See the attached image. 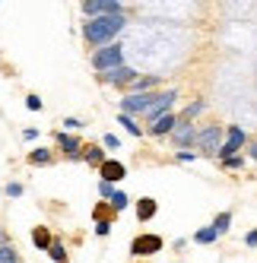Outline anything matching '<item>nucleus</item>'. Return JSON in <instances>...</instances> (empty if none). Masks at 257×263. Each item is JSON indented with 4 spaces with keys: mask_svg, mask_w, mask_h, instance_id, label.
Here are the masks:
<instances>
[{
    "mask_svg": "<svg viewBox=\"0 0 257 263\" xmlns=\"http://www.w3.org/2000/svg\"><path fill=\"white\" fill-rule=\"evenodd\" d=\"M0 241H4V232H0Z\"/></svg>",
    "mask_w": 257,
    "mask_h": 263,
    "instance_id": "35",
    "label": "nucleus"
},
{
    "mask_svg": "<svg viewBox=\"0 0 257 263\" xmlns=\"http://www.w3.org/2000/svg\"><path fill=\"white\" fill-rule=\"evenodd\" d=\"M127 175V168L118 162V159H108L105 165H102V181H108V184H115V181H121Z\"/></svg>",
    "mask_w": 257,
    "mask_h": 263,
    "instance_id": "11",
    "label": "nucleus"
},
{
    "mask_svg": "<svg viewBox=\"0 0 257 263\" xmlns=\"http://www.w3.org/2000/svg\"><path fill=\"white\" fill-rule=\"evenodd\" d=\"M229 225H232V213H219V216L213 219V229H216V235H226V232H229Z\"/></svg>",
    "mask_w": 257,
    "mask_h": 263,
    "instance_id": "18",
    "label": "nucleus"
},
{
    "mask_svg": "<svg viewBox=\"0 0 257 263\" xmlns=\"http://www.w3.org/2000/svg\"><path fill=\"white\" fill-rule=\"evenodd\" d=\"M200 111H204V102H200V99H197V102H191V105L185 108V115H181V121H191V118H197V115H200Z\"/></svg>",
    "mask_w": 257,
    "mask_h": 263,
    "instance_id": "22",
    "label": "nucleus"
},
{
    "mask_svg": "<svg viewBox=\"0 0 257 263\" xmlns=\"http://www.w3.org/2000/svg\"><path fill=\"white\" fill-rule=\"evenodd\" d=\"M178 121H181L178 115H165L162 121H156V124H153V137H165V134H172V130L178 127Z\"/></svg>",
    "mask_w": 257,
    "mask_h": 263,
    "instance_id": "13",
    "label": "nucleus"
},
{
    "mask_svg": "<svg viewBox=\"0 0 257 263\" xmlns=\"http://www.w3.org/2000/svg\"><path fill=\"white\" fill-rule=\"evenodd\" d=\"M0 263H16V254H13V248H7V244H0Z\"/></svg>",
    "mask_w": 257,
    "mask_h": 263,
    "instance_id": "25",
    "label": "nucleus"
},
{
    "mask_svg": "<svg viewBox=\"0 0 257 263\" xmlns=\"http://www.w3.org/2000/svg\"><path fill=\"white\" fill-rule=\"evenodd\" d=\"M245 130L242 127H229V137H226V143H223V149H219V159H232V156H238V149L245 146Z\"/></svg>",
    "mask_w": 257,
    "mask_h": 263,
    "instance_id": "7",
    "label": "nucleus"
},
{
    "mask_svg": "<svg viewBox=\"0 0 257 263\" xmlns=\"http://www.w3.org/2000/svg\"><path fill=\"white\" fill-rule=\"evenodd\" d=\"M121 61H124V51H121V45H108V48H99V51H96L93 67H96V73H108V70H118V67H124Z\"/></svg>",
    "mask_w": 257,
    "mask_h": 263,
    "instance_id": "2",
    "label": "nucleus"
},
{
    "mask_svg": "<svg viewBox=\"0 0 257 263\" xmlns=\"http://www.w3.org/2000/svg\"><path fill=\"white\" fill-rule=\"evenodd\" d=\"M118 124H124V127H127V130H131V134H134V137H140V127H137V124H134L131 118H127V115H118Z\"/></svg>",
    "mask_w": 257,
    "mask_h": 263,
    "instance_id": "26",
    "label": "nucleus"
},
{
    "mask_svg": "<svg viewBox=\"0 0 257 263\" xmlns=\"http://www.w3.org/2000/svg\"><path fill=\"white\" fill-rule=\"evenodd\" d=\"M83 162H89V165H105L108 159H105V153H102V146H93V149H86V153H83Z\"/></svg>",
    "mask_w": 257,
    "mask_h": 263,
    "instance_id": "17",
    "label": "nucleus"
},
{
    "mask_svg": "<svg viewBox=\"0 0 257 263\" xmlns=\"http://www.w3.org/2000/svg\"><path fill=\"white\" fill-rule=\"evenodd\" d=\"M32 244H35V248H39V251H51L54 238H51V232H48V229H42V225H39V229L32 232Z\"/></svg>",
    "mask_w": 257,
    "mask_h": 263,
    "instance_id": "16",
    "label": "nucleus"
},
{
    "mask_svg": "<svg viewBox=\"0 0 257 263\" xmlns=\"http://www.w3.org/2000/svg\"><path fill=\"white\" fill-rule=\"evenodd\" d=\"M159 251H162V238H159V235H140V238H134V244H131V254H134V257L159 254Z\"/></svg>",
    "mask_w": 257,
    "mask_h": 263,
    "instance_id": "8",
    "label": "nucleus"
},
{
    "mask_svg": "<svg viewBox=\"0 0 257 263\" xmlns=\"http://www.w3.org/2000/svg\"><path fill=\"white\" fill-rule=\"evenodd\" d=\"M48 162H51V153H48V149H32L29 165H48Z\"/></svg>",
    "mask_w": 257,
    "mask_h": 263,
    "instance_id": "20",
    "label": "nucleus"
},
{
    "mask_svg": "<svg viewBox=\"0 0 257 263\" xmlns=\"http://www.w3.org/2000/svg\"><path fill=\"white\" fill-rule=\"evenodd\" d=\"M216 238H219V235H216V229H213V225H207V229H200V232L194 235V241H197V244H213Z\"/></svg>",
    "mask_w": 257,
    "mask_h": 263,
    "instance_id": "19",
    "label": "nucleus"
},
{
    "mask_svg": "<svg viewBox=\"0 0 257 263\" xmlns=\"http://www.w3.org/2000/svg\"><path fill=\"white\" fill-rule=\"evenodd\" d=\"M58 143H61L64 153H70L73 159H80V156H83V153H80V140H77V137H70V134H58Z\"/></svg>",
    "mask_w": 257,
    "mask_h": 263,
    "instance_id": "15",
    "label": "nucleus"
},
{
    "mask_svg": "<svg viewBox=\"0 0 257 263\" xmlns=\"http://www.w3.org/2000/svg\"><path fill=\"white\" fill-rule=\"evenodd\" d=\"M127 203H131V200H127V194H124V191H118V194L112 197V210H115V213H121V210H127Z\"/></svg>",
    "mask_w": 257,
    "mask_h": 263,
    "instance_id": "23",
    "label": "nucleus"
},
{
    "mask_svg": "<svg viewBox=\"0 0 257 263\" xmlns=\"http://www.w3.org/2000/svg\"><path fill=\"white\" fill-rule=\"evenodd\" d=\"M96 235H99V238H105V235H112V225H108L105 219H99V222H96Z\"/></svg>",
    "mask_w": 257,
    "mask_h": 263,
    "instance_id": "28",
    "label": "nucleus"
},
{
    "mask_svg": "<svg viewBox=\"0 0 257 263\" xmlns=\"http://www.w3.org/2000/svg\"><path fill=\"white\" fill-rule=\"evenodd\" d=\"M251 159L257 162V143H251Z\"/></svg>",
    "mask_w": 257,
    "mask_h": 263,
    "instance_id": "34",
    "label": "nucleus"
},
{
    "mask_svg": "<svg viewBox=\"0 0 257 263\" xmlns=\"http://www.w3.org/2000/svg\"><path fill=\"white\" fill-rule=\"evenodd\" d=\"M156 210H159V203H156L153 197H143V200L137 203V219H140V222H150V219L156 216Z\"/></svg>",
    "mask_w": 257,
    "mask_h": 263,
    "instance_id": "12",
    "label": "nucleus"
},
{
    "mask_svg": "<svg viewBox=\"0 0 257 263\" xmlns=\"http://www.w3.org/2000/svg\"><path fill=\"white\" fill-rule=\"evenodd\" d=\"M99 194H102V200H108V203H112V197H115L118 191H115V184H108V181H102V184H99Z\"/></svg>",
    "mask_w": 257,
    "mask_h": 263,
    "instance_id": "24",
    "label": "nucleus"
},
{
    "mask_svg": "<svg viewBox=\"0 0 257 263\" xmlns=\"http://www.w3.org/2000/svg\"><path fill=\"white\" fill-rule=\"evenodd\" d=\"M124 13L121 16H102V20H89L86 23V42L89 45H102V48H108V45H115V35L124 29Z\"/></svg>",
    "mask_w": 257,
    "mask_h": 263,
    "instance_id": "1",
    "label": "nucleus"
},
{
    "mask_svg": "<svg viewBox=\"0 0 257 263\" xmlns=\"http://www.w3.org/2000/svg\"><path fill=\"white\" fill-rule=\"evenodd\" d=\"M162 80L159 77H140L137 83H131V96H140V92H153Z\"/></svg>",
    "mask_w": 257,
    "mask_h": 263,
    "instance_id": "14",
    "label": "nucleus"
},
{
    "mask_svg": "<svg viewBox=\"0 0 257 263\" xmlns=\"http://www.w3.org/2000/svg\"><path fill=\"white\" fill-rule=\"evenodd\" d=\"M4 194H7V197H23V184H16V181L7 184V187H4Z\"/></svg>",
    "mask_w": 257,
    "mask_h": 263,
    "instance_id": "27",
    "label": "nucleus"
},
{
    "mask_svg": "<svg viewBox=\"0 0 257 263\" xmlns=\"http://www.w3.org/2000/svg\"><path fill=\"white\" fill-rule=\"evenodd\" d=\"M137 77V73L131 67H118V70H108V73H99V80L108 83V86H124V83H131Z\"/></svg>",
    "mask_w": 257,
    "mask_h": 263,
    "instance_id": "9",
    "label": "nucleus"
},
{
    "mask_svg": "<svg viewBox=\"0 0 257 263\" xmlns=\"http://www.w3.org/2000/svg\"><path fill=\"white\" fill-rule=\"evenodd\" d=\"M219 140H223V130H219V127H207V130H200V134H197V149L204 156H213V153L219 156V149H223Z\"/></svg>",
    "mask_w": 257,
    "mask_h": 263,
    "instance_id": "4",
    "label": "nucleus"
},
{
    "mask_svg": "<svg viewBox=\"0 0 257 263\" xmlns=\"http://www.w3.org/2000/svg\"><path fill=\"white\" fill-rule=\"evenodd\" d=\"M26 108H29V111H42L45 105H42V99H39V96H29V99H26Z\"/></svg>",
    "mask_w": 257,
    "mask_h": 263,
    "instance_id": "29",
    "label": "nucleus"
},
{
    "mask_svg": "<svg viewBox=\"0 0 257 263\" xmlns=\"http://www.w3.org/2000/svg\"><path fill=\"white\" fill-rule=\"evenodd\" d=\"M175 143L178 146H197V130L188 121H178V127H175Z\"/></svg>",
    "mask_w": 257,
    "mask_h": 263,
    "instance_id": "10",
    "label": "nucleus"
},
{
    "mask_svg": "<svg viewBox=\"0 0 257 263\" xmlns=\"http://www.w3.org/2000/svg\"><path fill=\"white\" fill-rule=\"evenodd\" d=\"M102 143H105L108 149H118V137H115V134H105V140H102Z\"/></svg>",
    "mask_w": 257,
    "mask_h": 263,
    "instance_id": "32",
    "label": "nucleus"
},
{
    "mask_svg": "<svg viewBox=\"0 0 257 263\" xmlns=\"http://www.w3.org/2000/svg\"><path fill=\"white\" fill-rule=\"evenodd\" d=\"M194 159H197V156L191 153V149H181V153H178V162H181V165H191Z\"/></svg>",
    "mask_w": 257,
    "mask_h": 263,
    "instance_id": "30",
    "label": "nucleus"
},
{
    "mask_svg": "<svg viewBox=\"0 0 257 263\" xmlns=\"http://www.w3.org/2000/svg\"><path fill=\"white\" fill-rule=\"evenodd\" d=\"M48 254H51V260H54V263H67V251H64V244H61V241H54Z\"/></svg>",
    "mask_w": 257,
    "mask_h": 263,
    "instance_id": "21",
    "label": "nucleus"
},
{
    "mask_svg": "<svg viewBox=\"0 0 257 263\" xmlns=\"http://www.w3.org/2000/svg\"><path fill=\"white\" fill-rule=\"evenodd\" d=\"M83 13L89 20H102V16H121V4L118 0H83Z\"/></svg>",
    "mask_w": 257,
    "mask_h": 263,
    "instance_id": "3",
    "label": "nucleus"
},
{
    "mask_svg": "<svg viewBox=\"0 0 257 263\" xmlns=\"http://www.w3.org/2000/svg\"><path fill=\"white\" fill-rule=\"evenodd\" d=\"M175 99H178V92L175 89H165L162 96H159V102L146 111V118H150V124H156V121H162L165 115H172V105H175Z\"/></svg>",
    "mask_w": 257,
    "mask_h": 263,
    "instance_id": "5",
    "label": "nucleus"
},
{
    "mask_svg": "<svg viewBox=\"0 0 257 263\" xmlns=\"http://www.w3.org/2000/svg\"><path fill=\"white\" fill-rule=\"evenodd\" d=\"M223 165H226V168H232V172H235V168H242V165H245V159H242V156H232V159H226Z\"/></svg>",
    "mask_w": 257,
    "mask_h": 263,
    "instance_id": "31",
    "label": "nucleus"
},
{
    "mask_svg": "<svg viewBox=\"0 0 257 263\" xmlns=\"http://www.w3.org/2000/svg\"><path fill=\"white\" fill-rule=\"evenodd\" d=\"M245 244H248V248H257V229L245 235Z\"/></svg>",
    "mask_w": 257,
    "mask_h": 263,
    "instance_id": "33",
    "label": "nucleus"
},
{
    "mask_svg": "<svg viewBox=\"0 0 257 263\" xmlns=\"http://www.w3.org/2000/svg\"><path fill=\"white\" fill-rule=\"evenodd\" d=\"M162 92H140V96H124L121 108H124V115H131V111H143V108H153L159 102Z\"/></svg>",
    "mask_w": 257,
    "mask_h": 263,
    "instance_id": "6",
    "label": "nucleus"
}]
</instances>
